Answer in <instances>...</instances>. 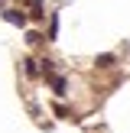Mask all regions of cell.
Returning a JSON list of instances; mask_svg holds the SVG:
<instances>
[{
    "label": "cell",
    "instance_id": "3",
    "mask_svg": "<svg viewBox=\"0 0 130 133\" xmlns=\"http://www.w3.org/2000/svg\"><path fill=\"white\" fill-rule=\"evenodd\" d=\"M94 65H98V68H110V65H114V55H98Z\"/></svg>",
    "mask_w": 130,
    "mask_h": 133
},
{
    "label": "cell",
    "instance_id": "1",
    "mask_svg": "<svg viewBox=\"0 0 130 133\" xmlns=\"http://www.w3.org/2000/svg\"><path fill=\"white\" fill-rule=\"evenodd\" d=\"M3 19H6V23H13V26H20V29H23V26H26V19H29V16H26L23 10H3Z\"/></svg>",
    "mask_w": 130,
    "mask_h": 133
},
{
    "label": "cell",
    "instance_id": "2",
    "mask_svg": "<svg viewBox=\"0 0 130 133\" xmlns=\"http://www.w3.org/2000/svg\"><path fill=\"white\" fill-rule=\"evenodd\" d=\"M46 78H49V84L55 88V94H65V88H68V84H65L62 75H46Z\"/></svg>",
    "mask_w": 130,
    "mask_h": 133
},
{
    "label": "cell",
    "instance_id": "4",
    "mask_svg": "<svg viewBox=\"0 0 130 133\" xmlns=\"http://www.w3.org/2000/svg\"><path fill=\"white\" fill-rule=\"evenodd\" d=\"M23 65H26V75H29V78H36V75H39V62H32V58H26Z\"/></svg>",
    "mask_w": 130,
    "mask_h": 133
}]
</instances>
